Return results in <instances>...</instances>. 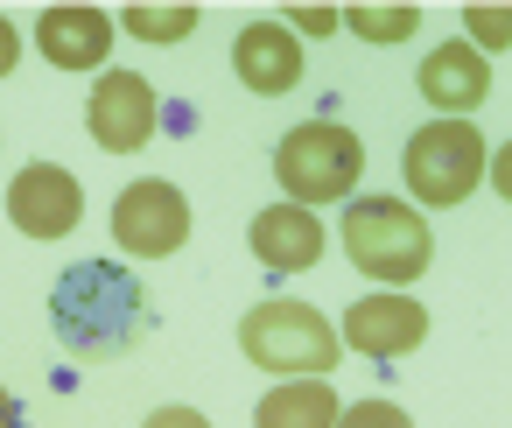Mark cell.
Masks as SVG:
<instances>
[{
	"mask_svg": "<svg viewBox=\"0 0 512 428\" xmlns=\"http://www.w3.org/2000/svg\"><path fill=\"white\" fill-rule=\"evenodd\" d=\"M239 351L274 379H330V365L344 358L337 323L309 302H253L239 316Z\"/></svg>",
	"mask_w": 512,
	"mask_h": 428,
	"instance_id": "obj_3",
	"label": "cell"
},
{
	"mask_svg": "<svg viewBox=\"0 0 512 428\" xmlns=\"http://www.w3.org/2000/svg\"><path fill=\"white\" fill-rule=\"evenodd\" d=\"M337 386L330 379H281L267 400H260V414H253V428H337Z\"/></svg>",
	"mask_w": 512,
	"mask_h": 428,
	"instance_id": "obj_14",
	"label": "cell"
},
{
	"mask_svg": "<svg viewBox=\"0 0 512 428\" xmlns=\"http://www.w3.org/2000/svg\"><path fill=\"white\" fill-rule=\"evenodd\" d=\"M337 22L358 43H407L421 29V8L414 0H358V8H337Z\"/></svg>",
	"mask_w": 512,
	"mask_h": 428,
	"instance_id": "obj_15",
	"label": "cell"
},
{
	"mask_svg": "<svg viewBox=\"0 0 512 428\" xmlns=\"http://www.w3.org/2000/svg\"><path fill=\"white\" fill-rule=\"evenodd\" d=\"M246 246H253L260 267H274V274H302V267L323 260L330 239H323V218H316V211H302V204H267V211L253 218Z\"/></svg>",
	"mask_w": 512,
	"mask_h": 428,
	"instance_id": "obj_13",
	"label": "cell"
},
{
	"mask_svg": "<svg viewBox=\"0 0 512 428\" xmlns=\"http://www.w3.org/2000/svg\"><path fill=\"white\" fill-rule=\"evenodd\" d=\"M113 36H120L113 15H106V8H85V0L36 15V50H43V64H57V71H99V64L113 57Z\"/></svg>",
	"mask_w": 512,
	"mask_h": 428,
	"instance_id": "obj_10",
	"label": "cell"
},
{
	"mask_svg": "<svg viewBox=\"0 0 512 428\" xmlns=\"http://www.w3.org/2000/svg\"><path fill=\"white\" fill-rule=\"evenodd\" d=\"M113 239H120V253H134V260H169V253H183V239H190V197H183L176 183H162V176L127 183V190L113 197Z\"/></svg>",
	"mask_w": 512,
	"mask_h": 428,
	"instance_id": "obj_6",
	"label": "cell"
},
{
	"mask_svg": "<svg viewBox=\"0 0 512 428\" xmlns=\"http://www.w3.org/2000/svg\"><path fill=\"white\" fill-rule=\"evenodd\" d=\"M281 29H288L295 43H302V36L316 43V36H337L344 22H337V8H288V15H281Z\"/></svg>",
	"mask_w": 512,
	"mask_h": 428,
	"instance_id": "obj_19",
	"label": "cell"
},
{
	"mask_svg": "<svg viewBox=\"0 0 512 428\" xmlns=\"http://www.w3.org/2000/svg\"><path fill=\"white\" fill-rule=\"evenodd\" d=\"M155 120H162V99H155V85L141 71H106L92 85V99H85V127H92V141L106 155L148 148L155 141Z\"/></svg>",
	"mask_w": 512,
	"mask_h": 428,
	"instance_id": "obj_7",
	"label": "cell"
},
{
	"mask_svg": "<svg viewBox=\"0 0 512 428\" xmlns=\"http://www.w3.org/2000/svg\"><path fill=\"white\" fill-rule=\"evenodd\" d=\"M463 43L477 50V57H491V50H505L512 43V8H498V0H491V8H463Z\"/></svg>",
	"mask_w": 512,
	"mask_h": 428,
	"instance_id": "obj_17",
	"label": "cell"
},
{
	"mask_svg": "<svg viewBox=\"0 0 512 428\" xmlns=\"http://www.w3.org/2000/svg\"><path fill=\"white\" fill-rule=\"evenodd\" d=\"M337 239H344L351 267H358L365 281H386V288L421 281L428 260H435V232H428V218H421L407 197H351Z\"/></svg>",
	"mask_w": 512,
	"mask_h": 428,
	"instance_id": "obj_2",
	"label": "cell"
},
{
	"mask_svg": "<svg viewBox=\"0 0 512 428\" xmlns=\"http://www.w3.org/2000/svg\"><path fill=\"white\" fill-rule=\"evenodd\" d=\"M78 218H85V183L71 176V169H57V162H29L15 183H8V225L22 232V239H71L78 232Z\"/></svg>",
	"mask_w": 512,
	"mask_h": 428,
	"instance_id": "obj_8",
	"label": "cell"
},
{
	"mask_svg": "<svg viewBox=\"0 0 512 428\" xmlns=\"http://www.w3.org/2000/svg\"><path fill=\"white\" fill-rule=\"evenodd\" d=\"M197 22H204L197 0H169V8H155V0H134V8H127L113 29H120V36H134V43H183Z\"/></svg>",
	"mask_w": 512,
	"mask_h": 428,
	"instance_id": "obj_16",
	"label": "cell"
},
{
	"mask_svg": "<svg viewBox=\"0 0 512 428\" xmlns=\"http://www.w3.org/2000/svg\"><path fill=\"white\" fill-rule=\"evenodd\" d=\"M15 64H22V29L0 15V78H15Z\"/></svg>",
	"mask_w": 512,
	"mask_h": 428,
	"instance_id": "obj_21",
	"label": "cell"
},
{
	"mask_svg": "<svg viewBox=\"0 0 512 428\" xmlns=\"http://www.w3.org/2000/svg\"><path fill=\"white\" fill-rule=\"evenodd\" d=\"M141 428H211V414H197V407H155Z\"/></svg>",
	"mask_w": 512,
	"mask_h": 428,
	"instance_id": "obj_20",
	"label": "cell"
},
{
	"mask_svg": "<svg viewBox=\"0 0 512 428\" xmlns=\"http://www.w3.org/2000/svg\"><path fill=\"white\" fill-rule=\"evenodd\" d=\"M337 344L365 351V358H407L428 344V309L400 288H379V295H358L337 323Z\"/></svg>",
	"mask_w": 512,
	"mask_h": 428,
	"instance_id": "obj_9",
	"label": "cell"
},
{
	"mask_svg": "<svg viewBox=\"0 0 512 428\" xmlns=\"http://www.w3.org/2000/svg\"><path fill=\"white\" fill-rule=\"evenodd\" d=\"M0 428H22V400H15L8 386H0Z\"/></svg>",
	"mask_w": 512,
	"mask_h": 428,
	"instance_id": "obj_22",
	"label": "cell"
},
{
	"mask_svg": "<svg viewBox=\"0 0 512 428\" xmlns=\"http://www.w3.org/2000/svg\"><path fill=\"white\" fill-rule=\"evenodd\" d=\"M232 71H239L246 92L281 99V92L302 85V43H295L281 22H246V29L232 36Z\"/></svg>",
	"mask_w": 512,
	"mask_h": 428,
	"instance_id": "obj_12",
	"label": "cell"
},
{
	"mask_svg": "<svg viewBox=\"0 0 512 428\" xmlns=\"http://www.w3.org/2000/svg\"><path fill=\"white\" fill-rule=\"evenodd\" d=\"M337 428H414V421L393 400H351V407H337Z\"/></svg>",
	"mask_w": 512,
	"mask_h": 428,
	"instance_id": "obj_18",
	"label": "cell"
},
{
	"mask_svg": "<svg viewBox=\"0 0 512 428\" xmlns=\"http://www.w3.org/2000/svg\"><path fill=\"white\" fill-rule=\"evenodd\" d=\"M421 99L442 113V120H463V113H477L484 99H491V57H477L463 36L456 43H435L428 57H421Z\"/></svg>",
	"mask_w": 512,
	"mask_h": 428,
	"instance_id": "obj_11",
	"label": "cell"
},
{
	"mask_svg": "<svg viewBox=\"0 0 512 428\" xmlns=\"http://www.w3.org/2000/svg\"><path fill=\"white\" fill-rule=\"evenodd\" d=\"M358 176H365V141L351 127H337V120H302V127H288L274 141L281 204H302V211L337 204V197L358 190Z\"/></svg>",
	"mask_w": 512,
	"mask_h": 428,
	"instance_id": "obj_4",
	"label": "cell"
},
{
	"mask_svg": "<svg viewBox=\"0 0 512 428\" xmlns=\"http://www.w3.org/2000/svg\"><path fill=\"white\" fill-rule=\"evenodd\" d=\"M484 162H491V141L470 127V120H428L407 148H400V176H407V197L421 204H463L477 197L484 183Z\"/></svg>",
	"mask_w": 512,
	"mask_h": 428,
	"instance_id": "obj_5",
	"label": "cell"
},
{
	"mask_svg": "<svg viewBox=\"0 0 512 428\" xmlns=\"http://www.w3.org/2000/svg\"><path fill=\"white\" fill-rule=\"evenodd\" d=\"M50 323H57L71 358H120L148 330V295L127 267L78 260V267H64V281L50 295Z\"/></svg>",
	"mask_w": 512,
	"mask_h": 428,
	"instance_id": "obj_1",
	"label": "cell"
}]
</instances>
